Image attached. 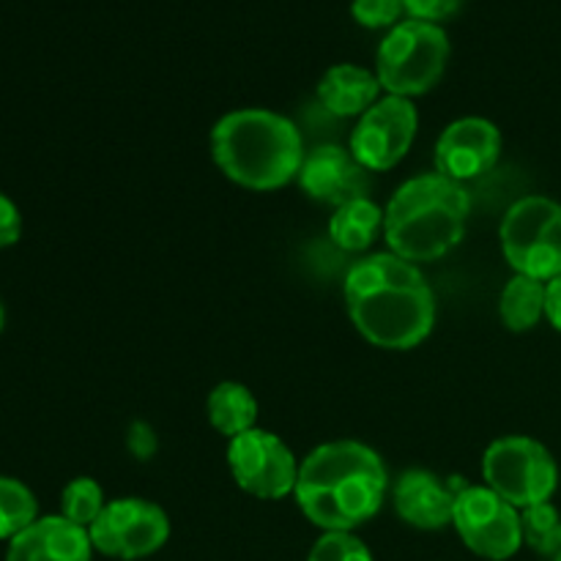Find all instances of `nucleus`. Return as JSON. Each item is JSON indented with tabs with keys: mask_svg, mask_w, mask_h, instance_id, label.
I'll list each match as a JSON object with an SVG mask.
<instances>
[{
	"mask_svg": "<svg viewBox=\"0 0 561 561\" xmlns=\"http://www.w3.org/2000/svg\"><path fill=\"white\" fill-rule=\"evenodd\" d=\"M343 296L356 332L376 348H416L436 327V294L425 274L394 252L356 261Z\"/></svg>",
	"mask_w": 561,
	"mask_h": 561,
	"instance_id": "1",
	"label": "nucleus"
},
{
	"mask_svg": "<svg viewBox=\"0 0 561 561\" xmlns=\"http://www.w3.org/2000/svg\"><path fill=\"white\" fill-rule=\"evenodd\" d=\"M389 491L387 466L362 442H329L299 466L296 504L323 531H354L376 518Z\"/></svg>",
	"mask_w": 561,
	"mask_h": 561,
	"instance_id": "2",
	"label": "nucleus"
},
{
	"mask_svg": "<svg viewBox=\"0 0 561 561\" xmlns=\"http://www.w3.org/2000/svg\"><path fill=\"white\" fill-rule=\"evenodd\" d=\"M211 157L233 184L272 192L299 179L305 142L294 121L272 110H236L211 129Z\"/></svg>",
	"mask_w": 561,
	"mask_h": 561,
	"instance_id": "3",
	"label": "nucleus"
},
{
	"mask_svg": "<svg viewBox=\"0 0 561 561\" xmlns=\"http://www.w3.org/2000/svg\"><path fill=\"white\" fill-rule=\"evenodd\" d=\"M471 201L463 184L442 173L405 181L383 211V236L389 250L403 261L433 263L463 241Z\"/></svg>",
	"mask_w": 561,
	"mask_h": 561,
	"instance_id": "4",
	"label": "nucleus"
},
{
	"mask_svg": "<svg viewBox=\"0 0 561 561\" xmlns=\"http://www.w3.org/2000/svg\"><path fill=\"white\" fill-rule=\"evenodd\" d=\"M447 60L449 38L442 25L403 20L378 47L376 77L389 96H422L442 82Z\"/></svg>",
	"mask_w": 561,
	"mask_h": 561,
	"instance_id": "5",
	"label": "nucleus"
},
{
	"mask_svg": "<svg viewBox=\"0 0 561 561\" xmlns=\"http://www.w3.org/2000/svg\"><path fill=\"white\" fill-rule=\"evenodd\" d=\"M499 239L515 274L551 283L561 274V203L546 195L520 197L504 214Z\"/></svg>",
	"mask_w": 561,
	"mask_h": 561,
	"instance_id": "6",
	"label": "nucleus"
},
{
	"mask_svg": "<svg viewBox=\"0 0 561 561\" xmlns=\"http://www.w3.org/2000/svg\"><path fill=\"white\" fill-rule=\"evenodd\" d=\"M482 477L504 502L526 510L551 502L559 485V469L546 444L529 436H504L485 449Z\"/></svg>",
	"mask_w": 561,
	"mask_h": 561,
	"instance_id": "7",
	"label": "nucleus"
},
{
	"mask_svg": "<svg viewBox=\"0 0 561 561\" xmlns=\"http://www.w3.org/2000/svg\"><path fill=\"white\" fill-rule=\"evenodd\" d=\"M453 526L460 540L477 557L491 561H507L524 546L520 531V510L504 502L491 488L463 485L455 499Z\"/></svg>",
	"mask_w": 561,
	"mask_h": 561,
	"instance_id": "8",
	"label": "nucleus"
},
{
	"mask_svg": "<svg viewBox=\"0 0 561 561\" xmlns=\"http://www.w3.org/2000/svg\"><path fill=\"white\" fill-rule=\"evenodd\" d=\"M93 551L104 557L135 561L157 553L170 537V520L159 504L148 499H115L107 502L88 529Z\"/></svg>",
	"mask_w": 561,
	"mask_h": 561,
	"instance_id": "9",
	"label": "nucleus"
},
{
	"mask_svg": "<svg viewBox=\"0 0 561 561\" xmlns=\"http://www.w3.org/2000/svg\"><path fill=\"white\" fill-rule=\"evenodd\" d=\"M228 466L241 491L268 502L294 493L299 480V463L288 444L261 427L230 438Z\"/></svg>",
	"mask_w": 561,
	"mask_h": 561,
	"instance_id": "10",
	"label": "nucleus"
},
{
	"mask_svg": "<svg viewBox=\"0 0 561 561\" xmlns=\"http://www.w3.org/2000/svg\"><path fill=\"white\" fill-rule=\"evenodd\" d=\"M420 126V115L411 99L383 96L359 118L351 131L348 151L356 162L373 173H383L400 164V159L411 151Z\"/></svg>",
	"mask_w": 561,
	"mask_h": 561,
	"instance_id": "11",
	"label": "nucleus"
},
{
	"mask_svg": "<svg viewBox=\"0 0 561 561\" xmlns=\"http://www.w3.org/2000/svg\"><path fill=\"white\" fill-rule=\"evenodd\" d=\"M499 157L502 131L488 118L453 121L436 142V170L458 184L491 173Z\"/></svg>",
	"mask_w": 561,
	"mask_h": 561,
	"instance_id": "12",
	"label": "nucleus"
},
{
	"mask_svg": "<svg viewBox=\"0 0 561 561\" xmlns=\"http://www.w3.org/2000/svg\"><path fill=\"white\" fill-rule=\"evenodd\" d=\"M367 173L370 170L362 168L348 148L318 146L316 151L305 157L296 181L316 203L340 208L345 203L367 197V192H370Z\"/></svg>",
	"mask_w": 561,
	"mask_h": 561,
	"instance_id": "13",
	"label": "nucleus"
},
{
	"mask_svg": "<svg viewBox=\"0 0 561 561\" xmlns=\"http://www.w3.org/2000/svg\"><path fill=\"white\" fill-rule=\"evenodd\" d=\"M463 485H447L436 474L411 469L398 477L392 488V502L400 518L414 529L436 531L453 524L455 499Z\"/></svg>",
	"mask_w": 561,
	"mask_h": 561,
	"instance_id": "14",
	"label": "nucleus"
},
{
	"mask_svg": "<svg viewBox=\"0 0 561 561\" xmlns=\"http://www.w3.org/2000/svg\"><path fill=\"white\" fill-rule=\"evenodd\" d=\"M93 542L88 529L64 515H47L9 542L5 561H91Z\"/></svg>",
	"mask_w": 561,
	"mask_h": 561,
	"instance_id": "15",
	"label": "nucleus"
},
{
	"mask_svg": "<svg viewBox=\"0 0 561 561\" xmlns=\"http://www.w3.org/2000/svg\"><path fill=\"white\" fill-rule=\"evenodd\" d=\"M381 82H378L376 71L365 69L356 64H337L321 77L318 82V99L323 107L340 118H351V115H365L373 104L381 96Z\"/></svg>",
	"mask_w": 561,
	"mask_h": 561,
	"instance_id": "16",
	"label": "nucleus"
},
{
	"mask_svg": "<svg viewBox=\"0 0 561 561\" xmlns=\"http://www.w3.org/2000/svg\"><path fill=\"white\" fill-rule=\"evenodd\" d=\"M208 422L222 436L236 438L252 431L257 422V400L244 383L222 381L211 389L206 400Z\"/></svg>",
	"mask_w": 561,
	"mask_h": 561,
	"instance_id": "17",
	"label": "nucleus"
},
{
	"mask_svg": "<svg viewBox=\"0 0 561 561\" xmlns=\"http://www.w3.org/2000/svg\"><path fill=\"white\" fill-rule=\"evenodd\" d=\"M381 230L383 211L370 197H359V201L334 208V217L329 219V236L345 252H365Z\"/></svg>",
	"mask_w": 561,
	"mask_h": 561,
	"instance_id": "18",
	"label": "nucleus"
},
{
	"mask_svg": "<svg viewBox=\"0 0 561 561\" xmlns=\"http://www.w3.org/2000/svg\"><path fill=\"white\" fill-rule=\"evenodd\" d=\"M546 290L548 283L535 277L515 274L502 290L499 299V316L510 332H531L546 316Z\"/></svg>",
	"mask_w": 561,
	"mask_h": 561,
	"instance_id": "19",
	"label": "nucleus"
},
{
	"mask_svg": "<svg viewBox=\"0 0 561 561\" xmlns=\"http://www.w3.org/2000/svg\"><path fill=\"white\" fill-rule=\"evenodd\" d=\"M38 520V504L31 488L14 477L0 474V540H14Z\"/></svg>",
	"mask_w": 561,
	"mask_h": 561,
	"instance_id": "20",
	"label": "nucleus"
},
{
	"mask_svg": "<svg viewBox=\"0 0 561 561\" xmlns=\"http://www.w3.org/2000/svg\"><path fill=\"white\" fill-rule=\"evenodd\" d=\"M524 542L540 557H557L561 551V515L551 502L520 510Z\"/></svg>",
	"mask_w": 561,
	"mask_h": 561,
	"instance_id": "21",
	"label": "nucleus"
},
{
	"mask_svg": "<svg viewBox=\"0 0 561 561\" xmlns=\"http://www.w3.org/2000/svg\"><path fill=\"white\" fill-rule=\"evenodd\" d=\"M104 507H107V502H104L102 485L91 477H77L60 493V515L71 524L82 526V529H91V524L102 515Z\"/></svg>",
	"mask_w": 561,
	"mask_h": 561,
	"instance_id": "22",
	"label": "nucleus"
},
{
	"mask_svg": "<svg viewBox=\"0 0 561 561\" xmlns=\"http://www.w3.org/2000/svg\"><path fill=\"white\" fill-rule=\"evenodd\" d=\"M307 561H373V553L351 531H327L323 537H318Z\"/></svg>",
	"mask_w": 561,
	"mask_h": 561,
	"instance_id": "23",
	"label": "nucleus"
},
{
	"mask_svg": "<svg viewBox=\"0 0 561 561\" xmlns=\"http://www.w3.org/2000/svg\"><path fill=\"white\" fill-rule=\"evenodd\" d=\"M403 14V0H354V3H351V16H354L362 27H370V31L400 25V22H403L400 16Z\"/></svg>",
	"mask_w": 561,
	"mask_h": 561,
	"instance_id": "24",
	"label": "nucleus"
},
{
	"mask_svg": "<svg viewBox=\"0 0 561 561\" xmlns=\"http://www.w3.org/2000/svg\"><path fill=\"white\" fill-rule=\"evenodd\" d=\"M403 5L409 20H422L438 25V22L458 14L466 5V0H403Z\"/></svg>",
	"mask_w": 561,
	"mask_h": 561,
	"instance_id": "25",
	"label": "nucleus"
},
{
	"mask_svg": "<svg viewBox=\"0 0 561 561\" xmlns=\"http://www.w3.org/2000/svg\"><path fill=\"white\" fill-rule=\"evenodd\" d=\"M22 236V214L9 195L0 192V250L14 247Z\"/></svg>",
	"mask_w": 561,
	"mask_h": 561,
	"instance_id": "26",
	"label": "nucleus"
},
{
	"mask_svg": "<svg viewBox=\"0 0 561 561\" xmlns=\"http://www.w3.org/2000/svg\"><path fill=\"white\" fill-rule=\"evenodd\" d=\"M546 318L551 321V327L561 332V274L557 279L548 283L546 290Z\"/></svg>",
	"mask_w": 561,
	"mask_h": 561,
	"instance_id": "27",
	"label": "nucleus"
},
{
	"mask_svg": "<svg viewBox=\"0 0 561 561\" xmlns=\"http://www.w3.org/2000/svg\"><path fill=\"white\" fill-rule=\"evenodd\" d=\"M5 327V310H3V301H0V332H3Z\"/></svg>",
	"mask_w": 561,
	"mask_h": 561,
	"instance_id": "28",
	"label": "nucleus"
},
{
	"mask_svg": "<svg viewBox=\"0 0 561 561\" xmlns=\"http://www.w3.org/2000/svg\"><path fill=\"white\" fill-rule=\"evenodd\" d=\"M553 561H561V551L557 553V557H553Z\"/></svg>",
	"mask_w": 561,
	"mask_h": 561,
	"instance_id": "29",
	"label": "nucleus"
}]
</instances>
